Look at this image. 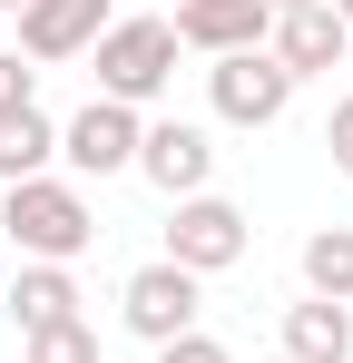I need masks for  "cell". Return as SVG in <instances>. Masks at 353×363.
Wrapping results in <instances>:
<instances>
[{"mask_svg": "<svg viewBox=\"0 0 353 363\" xmlns=\"http://www.w3.org/2000/svg\"><path fill=\"white\" fill-rule=\"evenodd\" d=\"M0 236L20 245V265H79L99 245V206L79 177H20L0 186Z\"/></svg>", "mask_w": 353, "mask_h": 363, "instance_id": "6da1fadb", "label": "cell"}, {"mask_svg": "<svg viewBox=\"0 0 353 363\" xmlns=\"http://www.w3.org/2000/svg\"><path fill=\"white\" fill-rule=\"evenodd\" d=\"M89 60H99V99L147 108V99H167V79H176V30L167 20H108V40Z\"/></svg>", "mask_w": 353, "mask_h": 363, "instance_id": "7a4b0ae2", "label": "cell"}, {"mask_svg": "<svg viewBox=\"0 0 353 363\" xmlns=\"http://www.w3.org/2000/svg\"><path fill=\"white\" fill-rule=\"evenodd\" d=\"M196 304H206V275H186V265H138L128 285H118V324L157 354V344H176V334H196Z\"/></svg>", "mask_w": 353, "mask_h": 363, "instance_id": "3957f363", "label": "cell"}, {"mask_svg": "<svg viewBox=\"0 0 353 363\" xmlns=\"http://www.w3.org/2000/svg\"><path fill=\"white\" fill-rule=\"evenodd\" d=\"M245 245H255V226H245V206L235 196H176L167 216V265H186V275H226V265H245Z\"/></svg>", "mask_w": 353, "mask_h": 363, "instance_id": "277c9868", "label": "cell"}, {"mask_svg": "<svg viewBox=\"0 0 353 363\" xmlns=\"http://www.w3.org/2000/svg\"><path fill=\"white\" fill-rule=\"evenodd\" d=\"M206 99H216L226 128H275L294 108V69L275 60V50H235V60L206 69Z\"/></svg>", "mask_w": 353, "mask_h": 363, "instance_id": "5b68a950", "label": "cell"}, {"mask_svg": "<svg viewBox=\"0 0 353 363\" xmlns=\"http://www.w3.org/2000/svg\"><path fill=\"white\" fill-rule=\"evenodd\" d=\"M138 138H147V118L138 108H118V99H89L79 118H59V157H69V177H128L138 167Z\"/></svg>", "mask_w": 353, "mask_h": 363, "instance_id": "8992f818", "label": "cell"}, {"mask_svg": "<svg viewBox=\"0 0 353 363\" xmlns=\"http://www.w3.org/2000/svg\"><path fill=\"white\" fill-rule=\"evenodd\" d=\"M138 177L157 186V196H206V177H216V138L196 118H147V138H138Z\"/></svg>", "mask_w": 353, "mask_h": 363, "instance_id": "52a82bcc", "label": "cell"}, {"mask_svg": "<svg viewBox=\"0 0 353 363\" xmlns=\"http://www.w3.org/2000/svg\"><path fill=\"white\" fill-rule=\"evenodd\" d=\"M176 50H206V60H235V50H265L275 40V10L265 0H176Z\"/></svg>", "mask_w": 353, "mask_h": 363, "instance_id": "ba28073f", "label": "cell"}, {"mask_svg": "<svg viewBox=\"0 0 353 363\" xmlns=\"http://www.w3.org/2000/svg\"><path fill=\"white\" fill-rule=\"evenodd\" d=\"M108 40V0H30L20 10V60H89Z\"/></svg>", "mask_w": 353, "mask_h": 363, "instance_id": "9c48e42d", "label": "cell"}, {"mask_svg": "<svg viewBox=\"0 0 353 363\" xmlns=\"http://www.w3.org/2000/svg\"><path fill=\"white\" fill-rule=\"evenodd\" d=\"M275 60L294 69V89L304 79H324V69H344V50H353V30L334 20V0H304V10H275V40H265Z\"/></svg>", "mask_w": 353, "mask_h": 363, "instance_id": "30bf717a", "label": "cell"}, {"mask_svg": "<svg viewBox=\"0 0 353 363\" xmlns=\"http://www.w3.org/2000/svg\"><path fill=\"white\" fill-rule=\"evenodd\" d=\"M285 363H353V304H285Z\"/></svg>", "mask_w": 353, "mask_h": 363, "instance_id": "8fae6325", "label": "cell"}, {"mask_svg": "<svg viewBox=\"0 0 353 363\" xmlns=\"http://www.w3.org/2000/svg\"><path fill=\"white\" fill-rule=\"evenodd\" d=\"M10 324H20V334L79 324V275H69V265H20V275H10Z\"/></svg>", "mask_w": 353, "mask_h": 363, "instance_id": "7c38bea8", "label": "cell"}, {"mask_svg": "<svg viewBox=\"0 0 353 363\" xmlns=\"http://www.w3.org/2000/svg\"><path fill=\"white\" fill-rule=\"evenodd\" d=\"M50 157H59V118L50 108H0V186L50 177Z\"/></svg>", "mask_w": 353, "mask_h": 363, "instance_id": "4fadbf2b", "label": "cell"}, {"mask_svg": "<svg viewBox=\"0 0 353 363\" xmlns=\"http://www.w3.org/2000/svg\"><path fill=\"white\" fill-rule=\"evenodd\" d=\"M294 265H304V295H324V304H353V226H314Z\"/></svg>", "mask_w": 353, "mask_h": 363, "instance_id": "5bb4252c", "label": "cell"}, {"mask_svg": "<svg viewBox=\"0 0 353 363\" xmlns=\"http://www.w3.org/2000/svg\"><path fill=\"white\" fill-rule=\"evenodd\" d=\"M20 363H99V324H50V334H20Z\"/></svg>", "mask_w": 353, "mask_h": 363, "instance_id": "9a60e30c", "label": "cell"}, {"mask_svg": "<svg viewBox=\"0 0 353 363\" xmlns=\"http://www.w3.org/2000/svg\"><path fill=\"white\" fill-rule=\"evenodd\" d=\"M0 108H40V69H20V50H0Z\"/></svg>", "mask_w": 353, "mask_h": 363, "instance_id": "2e32d148", "label": "cell"}, {"mask_svg": "<svg viewBox=\"0 0 353 363\" xmlns=\"http://www.w3.org/2000/svg\"><path fill=\"white\" fill-rule=\"evenodd\" d=\"M157 363H235V354L216 344V334H206V324H196V334H176V344H157Z\"/></svg>", "mask_w": 353, "mask_h": 363, "instance_id": "e0dca14e", "label": "cell"}, {"mask_svg": "<svg viewBox=\"0 0 353 363\" xmlns=\"http://www.w3.org/2000/svg\"><path fill=\"white\" fill-rule=\"evenodd\" d=\"M324 157L353 177V99H334V118H324Z\"/></svg>", "mask_w": 353, "mask_h": 363, "instance_id": "ac0fdd59", "label": "cell"}, {"mask_svg": "<svg viewBox=\"0 0 353 363\" xmlns=\"http://www.w3.org/2000/svg\"><path fill=\"white\" fill-rule=\"evenodd\" d=\"M20 10H30V0H0V20H20Z\"/></svg>", "mask_w": 353, "mask_h": 363, "instance_id": "d6986e66", "label": "cell"}, {"mask_svg": "<svg viewBox=\"0 0 353 363\" xmlns=\"http://www.w3.org/2000/svg\"><path fill=\"white\" fill-rule=\"evenodd\" d=\"M334 20H344V30H353V0H334Z\"/></svg>", "mask_w": 353, "mask_h": 363, "instance_id": "ffe728a7", "label": "cell"}, {"mask_svg": "<svg viewBox=\"0 0 353 363\" xmlns=\"http://www.w3.org/2000/svg\"><path fill=\"white\" fill-rule=\"evenodd\" d=\"M265 10H304V0H265Z\"/></svg>", "mask_w": 353, "mask_h": 363, "instance_id": "44dd1931", "label": "cell"}, {"mask_svg": "<svg viewBox=\"0 0 353 363\" xmlns=\"http://www.w3.org/2000/svg\"><path fill=\"white\" fill-rule=\"evenodd\" d=\"M265 363H285V354H265Z\"/></svg>", "mask_w": 353, "mask_h": 363, "instance_id": "7402d4cb", "label": "cell"}, {"mask_svg": "<svg viewBox=\"0 0 353 363\" xmlns=\"http://www.w3.org/2000/svg\"><path fill=\"white\" fill-rule=\"evenodd\" d=\"M344 69H353V50H344Z\"/></svg>", "mask_w": 353, "mask_h": 363, "instance_id": "603a6c76", "label": "cell"}]
</instances>
